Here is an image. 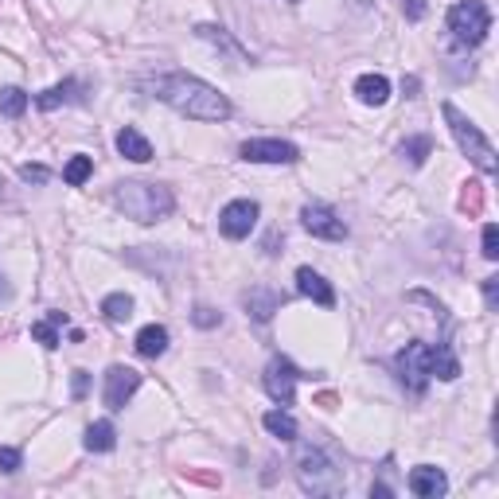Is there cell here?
<instances>
[{
	"mask_svg": "<svg viewBox=\"0 0 499 499\" xmlns=\"http://www.w3.org/2000/svg\"><path fill=\"white\" fill-rule=\"evenodd\" d=\"M449 32L460 47H480L492 32V12L484 0H460L449 8Z\"/></svg>",
	"mask_w": 499,
	"mask_h": 499,
	"instance_id": "obj_6",
	"label": "cell"
},
{
	"mask_svg": "<svg viewBox=\"0 0 499 499\" xmlns=\"http://www.w3.org/2000/svg\"><path fill=\"white\" fill-rule=\"evenodd\" d=\"M70 102H82V82H75V78H67V82H59V86H51V90H43L40 98H35V105L40 110H59V105H70Z\"/></svg>",
	"mask_w": 499,
	"mask_h": 499,
	"instance_id": "obj_16",
	"label": "cell"
},
{
	"mask_svg": "<svg viewBox=\"0 0 499 499\" xmlns=\"http://www.w3.org/2000/svg\"><path fill=\"white\" fill-rule=\"evenodd\" d=\"M355 98H359L363 105H386L390 82L383 75H359L355 78Z\"/></svg>",
	"mask_w": 499,
	"mask_h": 499,
	"instance_id": "obj_17",
	"label": "cell"
},
{
	"mask_svg": "<svg viewBox=\"0 0 499 499\" xmlns=\"http://www.w3.org/2000/svg\"><path fill=\"white\" fill-rule=\"evenodd\" d=\"M441 113H445V122H449V133H453L457 149L465 152V157H468L472 164H476V168H480L484 176H495V172H499V160H495L492 141L480 133V125L472 122L468 113H460L453 102H445V105H441Z\"/></svg>",
	"mask_w": 499,
	"mask_h": 499,
	"instance_id": "obj_4",
	"label": "cell"
},
{
	"mask_svg": "<svg viewBox=\"0 0 499 499\" xmlns=\"http://www.w3.org/2000/svg\"><path fill=\"white\" fill-rule=\"evenodd\" d=\"M90 390V375L86 371H75V398H82Z\"/></svg>",
	"mask_w": 499,
	"mask_h": 499,
	"instance_id": "obj_33",
	"label": "cell"
},
{
	"mask_svg": "<svg viewBox=\"0 0 499 499\" xmlns=\"http://www.w3.org/2000/svg\"><path fill=\"white\" fill-rule=\"evenodd\" d=\"M23 110H28V94H23L20 86L0 90V113H5V117H23Z\"/></svg>",
	"mask_w": 499,
	"mask_h": 499,
	"instance_id": "obj_23",
	"label": "cell"
},
{
	"mask_svg": "<svg viewBox=\"0 0 499 499\" xmlns=\"http://www.w3.org/2000/svg\"><path fill=\"white\" fill-rule=\"evenodd\" d=\"M20 453L16 449H8V445H0V472H5V476H12V472H20Z\"/></svg>",
	"mask_w": 499,
	"mask_h": 499,
	"instance_id": "obj_28",
	"label": "cell"
},
{
	"mask_svg": "<svg viewBox=\"0 0 499 499\" xmlns=\"http://www.w3.org/2000/svg\"><path fill=\"white\" fill-rule=\"evenodd\" d=\"M261 425L273 433V437H281V441H296V422H293V413H285V410H269L266 418H261Z\"/></svg>",
	"mask_w": 499,
	"mask_h": 499,
	"instance_id": "obj_22",
	"label": "cell"
},
{
	"mask_svg": "<svg viewBox=\"0 0 499 499\" xmlns=\"http://www.w3.org/2000/svg\"><path fill=\"white\" fill-rule=\"evenodd\" d=\"M239 157L250 164H296L301 160V149L277 137H261V141H246L239 149Z\"/></svg>",
	"mask_w": 499,
	"mask_h": 499,
	"instance_id": "obj_11",
	"label": "cell"
},
{
	"mask_svg": "<svg viewBox=\"0 0 499 499\" xmlns=\"http://www.w3.org/2000/svg\"><path fill=\"white\" fill-rule=\"evenodd\" d=\"M90 172H94V160L90 157H70V164L63 168V180L70 187H82V184L90 180Z\"/></svg>",
	"mask_w": 499,
	"mask_h": 499,
	"instance_id": "obj_24",
	"label": "cell"
},
{
	"mask_svg": "<svg viewBox=\"0 0 499 499\" xmlns=\"http://www.w3.org/2000/svg\"><path fill=\"white\" fill-rule=\"evenodd\" d=\"M296 378H301V371L285 359V355H273V359L266 363V395L273 402H281V406H293V395H296Z\"/></svg>",
	"mask_w": 499,
	"mask_h": 499,
	"instance_id": "obj_10",
	"label": "cell"
},
{
	"mask_svg": "<svg viewBox=\"0 0 499 499\" xmlns=\"http://www.w3.org/2000/svg\"><path fill=\"white\" fill-rule=\"evenodd\" d=\"M141 390V371H133V367L125 363H113L110 371H105V386H102V402L110 410H125L129 398H133Z\"/></svg>",
	"mask_w": 499,
	"mask_h": 499,
	"instance_id": "obj_7",
	"label": "cell"
},
{
	"mask_svg": "<svg viewBox=\"0 0 499 499\" xmlns=\"http://www.w3.org/2000/svg\"><path fill=\"white\" fill-rule=\"evenodd\" d=\"M8 293V285H5V277H0V296H5Z\"/></svg>",
	"mask_w": 499,
	"mask_h": 499,
	"instance_id": "obj_34",
	"label": "cell"
},
{
	"mask_svg": "<svg viewBox=\"0 0 499 499\" xmlns=\"http://www.w3.org/2000/svg\"><path fill=\"white\" fill-rule=\"evenodd\" d=\"M281 304H285V296L273 293V289H250L246 293V308H250V316H254L258 324L273 320V313H281Z\"/></svg>",
	"mask_w": 499,
	"mask_h": 499,
	"instance_id": "obj_14",
	"label": "cell"
},
{
	"mask_svg": "<svg viewBox=\"0 0 499 499\" xmlns=\"http://www.w3.org/2000/svg\"><path fill=\"white\" fill-rule=\"evenodd\" d=\"M296 484H301L308 495H340L343 472L336 468V460H331L324 449L301 445V453H296Z\"/></svg>",
	"mask_w": 499,
	"mask_h": 499,
	"instance_id": "obj_5",
	"label": "cell"
},
{
	"mask_svg": "<svg viewBox=\"0 0 499 499\" xmlns=\"http://www.w3.org/2000/svg\"><path fill=\"white\" fill-rule=\"evenodd\" d=\"M0 187H5V184H0Z\"/></svg>",
	"mask_w": 499,
	"mask_h": 499,
	"instance_id": "obj_35",
	"label": "cell"
},
{
	"mask_svg": "<svg viewBox=\"0 0 499 499\" xmlns=\"http://www.w3.org/2000/svg\"><path fill=\"white\" fill-rule=\"evenodd\" d=\"M117 152H122L125 160H133V164H149V160H152V145H149V137H141L133 125H125L122 133H117Z\"/></svg>",
	"mask_w": 499,
	"mask_h": 499,
	"instance_id": "obj_15",
	"label": "cell"
},
{
	"mask_svg": "<svg viewBox=\"0 0 499 499\" xmlns=\"http://www.w3.org/2000/svg\"><path fill=\"white\" fill-rule=\"evenodd\" d=\"M47 176L51 172H47L43 164H23L20 168V180H28V184H47Z\"/></svg>",
	"mask_w": 499,
	"mask_h": 499,
	"instance_id": "obj_30",
	"label": "cell"
},
{
	"mask_svg": "<svg viewBox=\"0 0 499 499\" xmlns=\"http://www.w3.org/2000/svg\"><path fill=\"white\" fill-rule=\"evenodd\" d=\"M102 313H105L110 324H125V320L133 316V296H129V293H110L102 301Z\"/></svg>",
	"mask_w": 499,
	"mask_h": 499,
	"instance_id": "obj_21",
	"label": "cell"
},
{
	"mask_svg": "<svg viewBox=\"0 0 499 499\" xmlns=\"http://www.w3.org/2000/svg\"><path fill=\"white\" fill-rule=\"evenodd\" d=\"M410 492L422 495V499H441L449 492V476L433 465H418L410 472Z\"/></svg>",
	"mask_w": 499,
	"mask_h": 499,
	"instance_id": "obj_12",
	"label": "cell"
},
{
	"mask_svg": "<svg viewBox=\"0 0 499 499\" xmlns=\"http://www.w3.org/2000/svg\"><path fill=\"white\" fill-rule=\"evenodd\" d=\"M152 98H160L164 105H172L176 113L192 117V122H227L234 113V105L227 94H219L211 82L184 75V70H172V75H157L149 82Z\"/></svg>",
	"mask_w": 499,
	"mask_h": 499,
	"instance_id": "obj_1",
	"label": "cell"
},
{
	"mask_svg": "<svg viewBox=\"0 0 499 499\" xmlns=\"http://www.w3.org/2000/svg\"><path fill=\"white\" fill-rule=\"evenodd\" d=\"M113 204L122 207L133 222H160V219H168V215H172L176 195H172V187H164V184L125 180V184H117Z\"/></svg>",
	"mask_w": 499,
	"mask_h": 499,
	"instance_id": "obj_3",
	"label": "cell"
},
{
	"mask_svg": "<svg viewBox=\"0 0 499 499\" xmlns=\"http://www.w3.org/2000/svg\"><path fill=\"white\" fill-rule=\"evenodd\" d=\"M430 152H433V141H430V137H410L406 145H402V157H406V160L413 164V168H422Z\"/></svg>",
	"mask_w": 499,
	"mask_h": 499,
	"instance_id": "obj_25",
	"label": "cell"
},
{
	"mask_svg": "<svg viewBox=\"0 0 499 499\" xmlns=\"http://www.w3.org/2000/svg\"><path fill=\"white\" fill-rule=\"evenodd\" d=\"M296 289H301V296H308V301H316L320 308H331L336 304V289L320 277V273H313L308 266L296 269Z\"/></svg>",
	"mask_w": 499,
	"mask_h": 499,
	"instance_id": "obj_13",
	"label": "cell"
},
{
	"mask_svg": "<svg viewBox=\"0 0 499 499\" xmlns=\"http://www.w3.org/2000/svg\"><path fill=\"white\" fill-rule=\"evenodd\" d=\"M460 207H465L468 215H480V211H484V184L468 180L465 184V195H460Z\"/></svg>",
	"mask_w": 499,
	"mask_h": 499,
	"instance_id": "obj_26",
	"label": "cell"
},
{
	"mask_svg": "<svg viewBox=\"0 0 499 499\" xmlns=\"http://www.w3.org/2000/svg\"><path fill=\"white\" fill-rule=\"evenodd\" d=\"M484 301H488V308L499 304V277H488V281H484Z\"/></svg>",
	"mask_w": 499,
	"mask_h": 499,
	"instance_id": "obj_32",
	"label": "cell"
},
{
	"mask_svg": "<svg viewBox=\"0 0 499 499\" xmlns=\"http://www.w3.org/2000/svg\"><path fill=\"white\" fill-rule=\"evenodd\" d=\"M480 254L488 261H499V227H495V222L484 227V250H480Z\"/></svg>",
	"mask_w": 499,
	"mask_h": 499,
	"instance_id": "obj_27",
	"label": "cell"
},
{
	"mask_svg": "<svg viewBox=\"0 0 499 499\" xmlns=\"http://www.w3.org/2000/svg\"><path fill=\"white\" fill-rule=\"evenodd\" d=\"M192 320H195V324L199 328H215L219 324V313H215V308H211V304H195V313H192Z\"/></svg>",
	"mask_w": 499,
	"mask_h": 499,
	"instance_id": "obj_29",
	"label": "cell"
},
{
	"mask_svg": "<svg viewBox=\"0 0 499 499\" xmlns=\"http://www.w3.org/2000/svg\"><path fill=\"white\" fill-rule=\"evenodd\" d=\"M59 324H67V313H47V320H35L32 324V340H40L47 351H55L59 343Z\"/></svg>",
	"mask_w": 499,
	"mask_h": 499,
	"instance_id": "obj_19",
	"label": "cell"
},
{
	"mask_svg": "<svg viewBox=\"0 0 499 499\" xmlns=\"http://www.w3.org/2000/svg\"><path fill=\"white\" fill-rule=\"evenodd\" d=\"M395 371H398V383L410 390V395H422L425 383L430 378H445V383H453L460 375V363L457 355L449 351V343H406L398 355H395Z\"/></svg>",
	"mask_w": 499,
	"mask_h": 499,
	"instance_id": "obj_2",
	"label": "cell"
},
{
	"mask_svg": "<svg viewBox=\"0 0 499 499\" xmlns=\"http://www.w3.org/2000/svg\"><path fill=\"white\" fill-rule=\"evenodd\" d=\"M90 449V453H110V449L117 445V430H113V422H94L90 430H86V441H82Z\"/></svg>",
	"mask_w": 499,
	"mask_h": 499,
	"instance_id": "obj_20",
	"label": "cell"
},
{
	"mask_svg": "<svg viewBox=\"0 0 499 499\" xmlns=\"http://www.w3.org/2000/svg\"><path fill=\"white\" fill-rule=\"evenodd\" d=\"M258 215H261V207L254 199H234V204L219 211V231L227 234L231 242H242V239H250V231L258 227Z\"/></svg>",
	"mask_w": 499,
	"mask_h": 499,
	"instance_id": "obj_8",
	"label": "cell"
},
{
	"mask_svg": "<svg viewBox=\"0 0 499 499\" xmlns=\"http://www.w3.org/2000/svg\"><path fill=\"white\" fill-rule=\"evenodd\" d=\"M402 12H406V20H425L430 5H425V0H402Z\"/></svg>",
	"mask_w": 499,
	"mask_h": 499,
	"instance_id": "obj_31",
	"label": "cell"
},
{
	"mask_svg": "<svg viewBox=\"0 0 499 499\" xmlns=\"http://www.w3.org/2000/svg\"><path fill=\"white\" fill-rule=\"evenodd\" d=\"M301 222H304V231L313 234V239H324V242H343V239H348V222H343L328 204H308L301 211Z\"/></svg>",
	"mask_w": 499,
	"mask_h": 499,
	"instance_id": "obj_9",
	"label": "cell"
},
{
	"mask_svg": "<svg viewBox=\"0 0 499 499\" xmlns=\"http://www.w3.org/2000/svg\"><path fill=\"white\" fill-rule=\"evenodd\" d=\"M164 351H168V328L149 324V328L137 331V355H145V359H160Z\"/></svg>",
	"mask_w": 499,
	"mask_h": 499,
	"instance_id": "obj_18",
	"label": "cell"
}]
</instances>
